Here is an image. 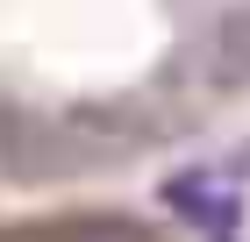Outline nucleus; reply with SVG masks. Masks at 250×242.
<instances>
[{
  "mask_svg": "<svg viewBox=\"0 0 250 242\" xmlns=\"http://www.w3.org/2000/svg\"><path fill=\"white\" fill-rule=\"evenodd\" d=\"M250 100V0H0V149L165 129Z\"/></svg>",
  "mask_w": 250,
  "mask_h": 242,
  "instance_id": "f257e3e1",
  "label": "nucleus"
}]
</instances>
